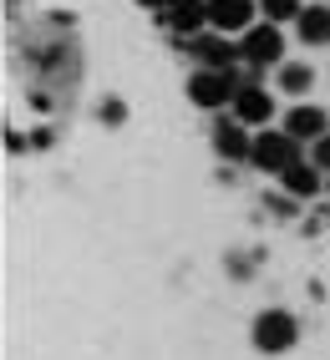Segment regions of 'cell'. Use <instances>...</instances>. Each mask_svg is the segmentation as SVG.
<instances>
[{
	"label": "cell",
	"instance_id": "1",
	"mask_svg": "<svg viewBox=\"0 0 330 360\" xmlns=\"http://www.w3.org/2000/svg\"><path fill=\"white\" fill-rule=\"evenodd\" d=\"M249 162L279 178L285 167H295V162H300V142H295V137H290L285 127H274V132L265 127V132L254 137V153H249Z\"/></svg>",
	"mask_w": 330,
	"mask_h": 360
},
{
	"label": "cell",
	"instance_id": "12",
	"mask_svg": "<svg viewBox=\"0 0 330 360\" xmlns=\"http://www.w3.org/2000/svg\"><path fill=\"white\" fill-rule=\"evenodd\" d=\"M214 148H219L224 158H249V153H254V137H244V122H239V127L224 122V127L214 132Z\"/></svg>",
	"mask_w": 330,
	"mask_h": 360
},
{
	"label": "cell",
	"instance_id": "5",
	"mask_svg": "<svg viewBox=\"0 0 330 360\" xmlns=\"http://www.w3.org/2000/svg\"><path fill=\"white\" fill-rule=\"evenodd\" d=\"M254 345L259 350H290L295 345V320L285 309H269V315L254 320Z\"/></svg>",
	"mask_w": 330,
	"mask_h": 360
},
{
	"label": "cell",
	"instance_id": "2",
	"mask_svg": "<svg viewBox=\"0 0 330 360\" xmlns=\"http://www.w3.org/2000/svg\"><path fill=\"white\" fill-rule=\"evenodd\" d=\"M244 82H234V71H193V82H188V97H193L198 107H224L234 102V91H239Z\"/></svg>",
	"mask_w": 330,
	"mask_h": 360
},
{
	"label": "cell",
	"instance_id": "10",
	"mask_svg": "<svg viewBox=\"0 0 330 360\" xmlns=\"http://www.w3.org/2000/svg\"><path fill=\"white\" fill-rule=\"evenodd\" d=\"M168 20L178 31H198V26H208V0H173L168 6Z\"/></svg>",
	"mask_w": 330,
	"mask_h": 360
},
{
	"label": "cell",
	"instance_id": "15",
	"mask_svg": "<svg viewBox=\"0 0 330 360\" xmlns=\"http://www.w3.org/2000/svg\"><path fill=\"white\" fill-rule=\"evenodd\" d=\"M315 167H330V132L315 137Z\"/></svg>",
	"mask_w": 330,
	"mask_h": 360
},
{
	"label": "cell",
	"instance_id": "13",
	"mask_svg": "<svg viewBox=\"0 0 330 360\" xmlns=\"http://www.w3.org/2000/svg\"><path fill=\"white\" fill-rule=\"evenodd\" d=\"M310 82H315V71L305 66V61H290V66H279V86H285V91H295V97H300V91L310 86Z\"/></svg>",
	"mask_w": 330,
	"mask_h": 360
},
{
	"label": "cell",
	"instance_id": "11",
	"mask_svg": "<svg viewBox=\"0 0 330 360\" xmlns=\"http://www.w3.org/2000/svg\"><path fill=\"white\" fill-rule=\"evenodd\" d=\"M279 178H285V188H290L295 198H315V193H320V173H315V162H295V167H285Z\"/></svg>",
	"mask_w": 330,
	"mask_h": 360
},
{
	"label": "cell",
	"instance_id": "7",
	"mask_svg": "<svg viewBox=\"0 0 330 360\" xmlns=\"http://www.w3.org/2000/svg\"><path fill=\"white\" fill-rule=\"evenodd\" d=\"M269 112H274V102H269V91H265V86L244 82L239 91H234V117H239L244 127H259V122H269Z\"/></svg>",
	"mask_w": 330,
	"mask_h": 360
},
{
	"label": "cell",
	"instance_id": "14",
	"mask_svg": "<svg viewBox=\"0 0 330 360\" xmlns=\"http://www.w3.org/2000/svg\"><path fill=\"white\" fill-rule=\"evenodd\" d=\"M259 11L269 20H300V0H259Z\"/></svg>",
	"mask_w": 330,
	"mask_h": 360
},
{
	"label": "cell",
	"instance_id": "8",
	"mask_svg": "<svg viewBox=\"0 0 330 360\" xmlns=\"http://www.w3.org/2000/svg\"><path fill=\"white\" fill-rule=\"evenodd\" d=\"M285 132H290L295 142H315V137L330 132V122H325V112H320V107H295V112L285 117Z\"/></svg>",
	"mask_w": 330,
	"mask_h": 360
},
{
	"label": "cell",
	"instance_id": "16",
	"mask_svg": "<svg viewBox=\"0 0 330 360\" xmlns=\"http://www.w3.org/2000/svg\"><path fill=\"white\" fill-rule=\"evenodd\" d=\"M143 6H173V0H143Z\"/></svg>",
	"mask_w": 330,
	"mask_h": 360
},
{
	"label": "cell",
	"instance_id": "3",
	"mask_svg": "<svg viewBox=\"0 0 330 360\" xmlns=\"http://www.w3.org/2000/svg\"><path fill=\"white\" fill-rule=\"evenodd\" d=\"M254 11H259V0H208V26L214 31H249L254 26Z\"/></svg>",
	"mask_w": 330,
	"mask_h": 360
},
{
	"label": "cell",
	"instance_id": "6",
	"mask_svg": "<svg viewBox=\"0 0 330 360\" xmlns=\"http://www.w3.org/2000/svg\"><path fill=\"white\" fill-rule=\"evenodd\" d=\"M188 51H193V56H198L208 71H229V66H234V56H244L239 46H229V36H224V31L193 36V41H188Z\"/></svg>",
	"mask_w": 330,
	"mask_h": 360
},
{
	"label": "cell",
	"instance_id": "9",
	"mask_svg": "<svg viewBox=\"0 0 330 360\" xmlns=\"http://www.w3.org/2000/svg\"><path fill=\"white\" fill-rule=\"evenodd\" d=\"M295 26H300V36L310 41V46H325V41H330V11H325V6H305Z\"/></svg>",
	"mask_w": 330,
	"mask_h": 360
},
{
	"label": "cell",
	"instance_id": "4",
	"mask_svg": "<svg viewBox=\"0 0 330 360\" xmlns=\"http://www.w3.org/2000/svg\"><path fill=\"white\" fill-rule=\"evenodd\" d=\"M239 51H244L249 66H269V61L285 56V41H279L274 20H269V26H249V31H244V46H239Z\"/></svg>",
	"mask_w": 330,
	"mask_h": 360
}]
</instances>
